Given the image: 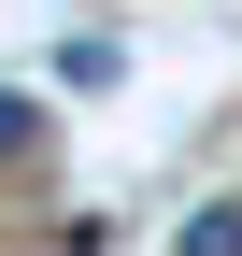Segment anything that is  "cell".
Instances as JSON below:
<instances>
[{"label": "cell", "instance_id": "cell-1", "mask_svg": "<svg viewBox=\"0 0 242 256\" xmlns=\"http://www.w3.org/2000/svg\"><path fill=\"white\" fill-rule=\"evenodd\" d=\"M171 256H242V200H214V214H186V242Z\"/></svg>", "mask_w": 242, "mask_h": 256}, {"label": "cell", "instance_id": "cell-2", "mask_svg": "<svg viewBox=\"0 0 242 256\" xmlns=\"http://www.w3.org/2000/svg\"><path fill=\"white\" fill-rule=\"evenodd\" d=\"M43 142V100H14V86H0V156H28Z\"/></svg>", "mask_w": 242, "mask_h": 256}]
</instances>
